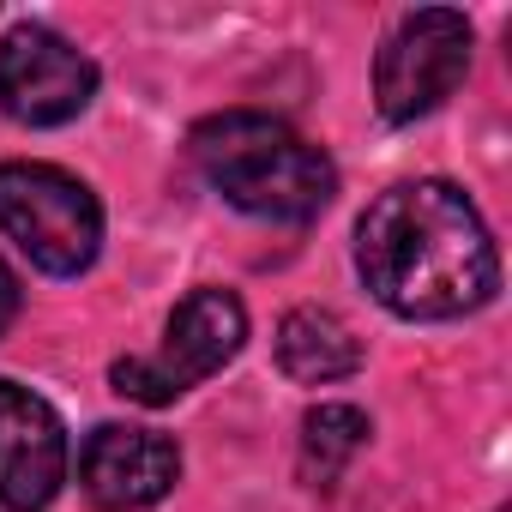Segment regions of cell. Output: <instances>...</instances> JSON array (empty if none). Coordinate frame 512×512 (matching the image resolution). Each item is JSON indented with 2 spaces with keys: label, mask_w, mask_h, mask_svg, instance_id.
Returning <instances> with one entry per match:
<instances>
[{
  "label": "cell",
  "mask_w": 512,
  "mask_h": 512,
  "mask_svg": "<svg viewBox=\"0 0 512 512\" xmlns=\"http://www.w3.org/2000/svg\"><path fill=\"white\" fill-rule=\"evenodd\" d=\"M13 320H19V278L7 272V260H0V338H7Z\"/></svg>",
  "instance_id": "11"
},
{
  "label": "cell",
  "mask_w": 512,
  "mask_h": 512,
  "mask_svg": "<svg viewBox=\"0 0 512 512\" xmlns=\"http://www.w3.org/2000/svg\"><path fill=\"white\" fill-rule=\"evenodd\" d=\"M470 73V25L464 13H446V7H422L410 13L380 61H374V103L386 121H416L428 109H440Z\"/></svg>",
  "instance_id": "5"
},
{
  "label": "cell",
  "mask_w": 512,
  "mask_h": 512,
  "mask_svg": "<svg viewBox=\"0 0 512 512\" xmlns=\"http://www.w3.org/2000/svg\"><path fill=\"white\" fill-rule=\"evenodd\" d=\"M61 482H67V428H61V416L37 392L0 380V506L43 512Z\"/></svg>",
  "instance_id": "7"
},
{
  "label": "cell",
  "mask_w": 512,
  "mask_h": 512,
  "mask_svg": "<svg viewBox=\"0 0 512 512\" xmlns=\"http://www.w3.org/2000/svg\"><path fill=\"white\" fill-rule=\"evenodd\" d=\"M0 229L31 253V266H43L55 278H79L103 247L97 193L55 163L0 169Z\"/></svg>",
  "instance_id": "3"
},
{
  "label": "cell",
  "mask_w": 512,
  "mask_h": 512,
  "mask_svg": "<svg viewBox=\"0 0 512 512\" xmlns=\"http://www.w3.org/2000/svg\"><path fill=\"white\" fill-rule=\"evenodd\" d=\"M97 97V67L43 25H19L0 43V109L25 127H61Z\"/></svg>",
  "instance_id": "6"
},
{
  "label": "cell",
  "mask_w": 512,
  "mask_h": 512,
  "mask_svg": "<svg viewBox=\"0 0 512 512\" xmlns=\"http://www.w3.org/2000/svg\"><path fill=\"white\" fill-rule=\"evenodd\" d=\"M247 338V308L229 296V290H193L169 326H163V344L151 356H121L109 368L115 392L133 398V404H175L187 386L211 380Z\"/></svg>",
  "instance_id": "4"
},
{
  "label": "cell",
  "mask_w": 512,
  "mask_h": 512,
  "mask_svg": "<svg viewBox=\"0 0 512 512\" xmlns=\"http://www.w3.org/2000/svg\"><path fill=\"white\" fill-rule=\"evenodd\" d=\"M193 157L205 181L247 217H272V223H308L332 205L338 169L320 145H308L296 127L229 109L193 127Z\"/></svg>",
  "instance_id": "2"
},
{
  "label": "cell",
  "mask_w": 512,
  "mask_h": 512,
  "mask_svg": "<svg viewBox=\"0 0 512 512\" xmlns=\"http://www.w3.org/2000/svg\"><path fill=\"white\" fill-rule=\"evenodd\" d=\"M356 272L398 320H458L500 290L488 223L452 181H398L356 223Z\"/></svg>",
  "instance_id": "1"
},
{
  "label": "cell",
  "mask_w": 512,
  "mask_h": 512,
  "mask_svg": "<svg viewBox=\"0 0 512 512\" xmlns=\"http://www.w3.org/2000/svg\"><path fill=\"white\" fill-rule=\"evenodd\" d=\"M278 368L302 386H332L362 368V338L326 308H296L278 326Z\"/></svg>",
  "instance_id": "9"
},
{
  "label": "cell",
  "mask_w": 512,
  "mask_h": 512,
  "mask_svg": "<svg viewBox=\"0 0 512 512\" xmlns=\"http://www.w3.org/2000/svg\"><path fill=\"white\" fill-rule=\"evenodd\" d=\"M79 476H85V494H91L103 512H139V506H157V500L175 488L181 452H175L169 434L103 422V428L85 440Z\"/></svg>",
  "instance_id": "8"
},
{
  "label": "cell",
  "mask_w": 512,
  "mask_h": 512,
  "mask_svg": "<svg viewBox=\"0 0 512 512\" xmlns=\"http://www.w3.org/2000/svg\"><path fill=\"white\" fill-rule=\"evenodd\" d=\"M362 446H368V416L356 404H320L302 422V476L314 488H332Z\"/></svg>",
  "instance_id": "10"
}]
</instances>
